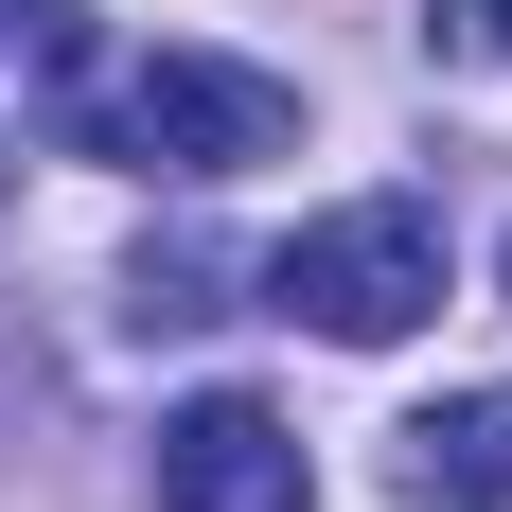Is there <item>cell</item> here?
<instances>
[{"mask_svg":"<svg viewBox=\"0 0 512 512\" xmlns=\"http://www.w3.org/2000/svg\"><path fill=\"white\" fill-rule=\"evenodd\" d=\"M283 142H301V89L248 53H124L89 89V159H124V177H248Z\"/></svg>","mask_w":512,"mask_h":512,"instance_id":"6da1fadb","label":"cell"},{"mask_svg":"<svg viewBox=\"0 0 512 512\" xmlns=\"http://www.w3.org/2000/svg\"><path fill=\"white\" fill-rule=\"evenodd\" d=\"M159 512H318V460H301V424H283V407L212 389V407L159 424Z\"/></svg>","mask_w":512,"mask_h":512,"instance_id":"3957f363","label":"cell"},{"mask_svg":"<svg viewBox=\"0 0 512 512\" xmlns=\"http://www.w3.org/2000/svg\"><path fill=\"white\" fill-rule=\"evenodd\" d=\"M265 301L318 318V336H407V318H442V212L424 195H354V212H318L301 248H265Z\"/></svg>","mask_w":512,"mask_h":512,"instance_id":"7a4b0ae2","label":"cell"},{"mask_svg":"<svg viewBox=\"0 0 512 512\" xmlns=\"http://www.w3.org/2000/svg\"><path fill=\"white\" fill-rule=\"evenodd\" d=\"M389 477L424 512H512V389H442L424 424H389Z\"/></svg>","mask_w":512,"mask_h":512,"instance_id":"277c9868","label":"cell"},{"mask_svg":"<svg viewBox=\"0 0 512 512\" xmlns=\"http://www.w3.org/2000/svg\"><path fill=\"white\" fill-rule=\"evenodd\" d=\"M495 283H512V248H495Z\"/></svg>","mask_w":512,"mask_h":512,"instance_id":"ba28073f","label":"cell"},{"mask_svg":"<svg viewBox=\"0 0 512 512\" xmlns=\"http://www.w3.org/2000/svg\"><path fill=\"white\" fill-rule=\"evenodd\" d=\"M442 53H512V0H442Z\"/></svg>","mask_w":512,"mask_h":512,"instance_id":"52a82bcc","label":"cell"},{"mask_svg":"<svg viewBox=\"0 0 512 512\" xmlns=\"http://www.w3.org/2000/svg\"><path fill=\"white\" fill-rule=\"evenodd\" d=\"M212 283H230L212 248H142V318H212Z\"/></svg>","mask_w":512,"mask_h":512,"instance_id":"8992f818","label":"cell"},{"mask_svg":"<svg viewBox=\"0 0 512 512\" xmlns=\"http://www.w3.org/2000/svg\"><path fill=\"white\" fill-rule=\"evenodd\" d=\"M18 71H71V0H0V89Z\"/></svg>","mask_w":512,"mask_h":512,"instance_id":"5b68a950","label":"cell"}]
</instances>
